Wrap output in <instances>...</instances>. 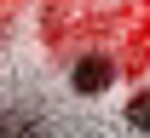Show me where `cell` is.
Instances as JSON below:
<instances>
[{
	"instance_id": "obj_1",
	"label": "cell",
	"mask_w": 150,
	"mask_h": 138,
	"mask_svg": "<svg viewBox=\"0 0 150 138\" xmlns=\"http://www.w3.org/2000/svg\"><path fill=\"white\" fill-rule=\"evenodd\" d=\"M69 86L81 92V98H98V92H110L115 86V58H75V69H69Z\"/></svg>"
},
{
	"instance_id": "obj_2",
	"label": "cell",
	"mask_w": 150,
	"mask_h": 138,
	"mask_svg": "<svg viewBox=\"0 0 150 138\" xmlns=\"http://www.w3.org/2000/svg\"><path fill=\"white\" fill-rule=\"evenodd\" d=\"M127 127H139V132H150V92H139V98L127 104Z\"/></svg>"
}]
</instances>
